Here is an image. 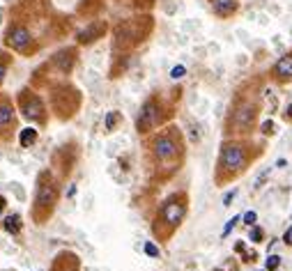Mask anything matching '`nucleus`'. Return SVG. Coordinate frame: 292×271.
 Listing matches in <instances>:
<instances>
[{"mask_svg": "<svg viewBox=\"0 0 292 271\" xmlns=\"http://www.w3.org/2000/svg\"><path fill=\"white\" fill-rule=\"evenodd\" d=\"M212 7L219 16H230L237 9V0H212Z\"/></svg>", "mask_w": 292, "mask_h": 271, "instance_id": "obj_10", "label": "nucleus"}, {"mask_svg": "<svg viewBox=\"0 0 292 271\" xmlns=\"http://www.w3.org/2000/svg\"><path fill=\"white\" fill-rule=\"evenodd\" d=\"M145 253L150 255V258H159V248H157L152 241H147V244H145Z\"/></svg>", "mask_w": 292, "mask_h": 271, "instance_id": "obj_16", "label": "nucleus"}, {"mask_svg": "<svg viewBox=\"0 0 292 271\" xmlns=\"http://www.w3.org/2000/svg\"><path fill=\"white\" fill-rule=\"evenodd\" d=\"M253 145L246 143H223L221 145V154H219V172L216 179H233L237 177L239 172H244L249 168L253 159V152L249 150Z\"/></svg>", "mask_w": 292, "mask_h": 271, "instance_id": "obj_1", "label": "nucleus"}, {"mask_svg": "<svg viewBox=\"0 0 292 271\" xmlns=\"http://www.w3.org/2000/svg\"><path fill=\"white\" fill-rule=\"evenodd\" d=\"M235 193H237V191H230V193H226V198H223V205H230V200L235 198Z\"/></svg>", "mask_w": 292, "mask_h": 271, "instance_id": "obj_20", "label": "nucleus"}, {"mask_svg": "<svg viewBox=\"0 0 292 271\" xmlns=\"http://www.w3.org/2000/svg\"><path fill=\"white\" fill-rule=\"evenodd\" d=\"M274 78H279V80L292 78V53L283 55V58L276 62V67H274Z\"/></svg>", "mask_w": 292, "mask_h": 271, "instance_id": "obj_8", "label": "nucleus"}, {"mask_svg": "<svg viewBox=\"0 0 292 271\" xmlns=\"http://www.w3.org/2000/svg\"><path fill=\"white\" fill-rule=\"evenodd\" d=\"M283 241H286L288 246H292V225L288 228V232H286V234H283Z\"/></svg>", "mask_w": 292, "mask_h": 271, "instance_id": "obj_19", "label": "nucleus"}, {"mask_svg": "<svg viewBox=\"0 0 292 271\" xmlns=\"http://www.w3.org/2000/svg\"><path fill=\"white\" fill-rule=\"evenodd\" d=\"M152 152H154V156H157V161H161V163H166V161L175 159V156L179 154L177 136H175L173 131H166V133H161V136H157Z\"/></svg>", "mask_w": 292, "mask_h": 271, "instance_id": "obj_4", "label": "nucleus"}, {"mask_svg": "<svg viewBox=\"0 0 292 271\" xmlns=\"http://www.w3.org/2000/svg\"><path fill=\"white\" fill-rule=\"evenodd\" d=\"M279 265H281V258H279V255H269V258H267V271L279 269Z\"/></svg>", "mask_w": 292, "mask_h": 271, "instance_id": "obj_14", "label": "nucleus"}, {"mask_svg": "<svg viewBox=\"0 0 292 271\" xmlns=\"http://www.w3.org/2000/svg\"><path fill=\"white\" fill-rule=\"evenodd\" d=\"M21 104H23V115L28 119H44V106H42V101L35 94H30V99H28V94H23Z\"/></svg>", "mask_w": 292, "mask_h": 271, "instance_id": "obj_7", "label": "nucleus"}, {"mask_svg": "<svg viewBox=\"0 0 292 271\" xmlns=\"http://www.w3.org/2000/svg\"><path fill=\"white\" fill-rule=\"evenodd\" d=\"M2 76H5V65H0V80H2Z\"/></svg>", "mask_w": 292, "mask_h": 271, "instance_id": "obj_22", "label": "nucleus"}, {"mask_svg": "<svg viewBox=\"0 0 292 271\" xmlns=\"http://www.w3.org/2000/svg\"><path fill=\"white\" fill-rule=\"evenodd\" d=\"M184 74H186V69H184L182 65H177V67H173V72H170V76H173V78H182Z\"/></svg>", "mask_w": 292, "mask_h": 271, "instance_id": "obj_18", "label": "nucleus"}, {"mask_svg": "<svg viewBox=\"0 0 292 271\" xmlns=\"http://www.w3.org/2000/svg\"><path fill=\"white\" fill-rule=\"evenodd\" d=\"M255 221H258V214L255 212H246L244 214V223L246 225H255Z\"/></svg>", "mask_w": 292, "mask_h": 271, "instance_id": "obj_17", "label": "nucleus"}, {"mask_svg": "<svg viewBox=\"0 0 292 271\" xmlns=\"http://www.w3.org/2000/svg\"><path fill=\"white\" fill-rule=\"evenodd\" d=\"M55 198H58L55 184L51 182V177H48V182H46V175H44L40 186H37V198H35V214L40 218V223H42V209H44V216H48V214L53 212Z\"/></svg>", "mask_w": 292, "mask_h": 271, "instance_id": "obj_3", "label": "nucleus"}, {"mask_svg": "<svg viewBox=\"0 0 292 271\" xmlns=\"http://www.w3.org/2000/svg\"><path fill=\"white\" fill-rule=\"evenodd\" d=\"M14 124V108L9 104H0V129Z\"/></svg>", "mask_w": 292, "mask_h": 271, "instance_id": "obj_11", "label": "nucleus"}, {"mask_svg": "<svg viewBox=\"0 0 292 271\" xmlns=\"http://www.w3.org/2000/svg\"><path fill=\"white\" fill-rule=\"evenodd\" d=\"M7 41H9L14 48H23L28 41H30V33H28L26 28H14V30H9Z\"/></svg>", "mask_w": 292, "mask_h": 271, "instance_id": "obj_9", "label": "nucleus"}, {"mask_svg": "<svg viewBox=\"0 0 292 271\" xmlns=\"http://www.w3.org/2000/svg\"><path fill=\"white\" fill-rule=\"evenodd\" d=\"M113 122H115V113H111V115H108V117H106V124H108V129L113 126Z\"/></svg>", "mask_w": 292, "mask_h": 271, "instance_id": "obj_21", "label": "nucleus"}, {"mask_svg": "<svg viewBox=\"0 0 292 271\" xmlns=\"http://www.w3.org/2000/svg\"><path fill=\"white\" fill-rule=\"evenodd\" d=\"M255 119V106L253 104H242L237 111L233 113V126H237V131H249Z\"/></svg>", "mask_w": 292, "mask_h": 271, "instance_id": "obj_5", "label": "nucleus"}, {"mask_svg": "<svg viewBox=\"0 0 292 271\" xmlns=\"http://www.w3.org/2000/svg\"><path fill=\"white\" fill-rule=\"evenodd\" d=\"M184 214H186V198L182 195V193L170 195V198L161 205L159 216H157V223H154V232L159 230L161 225H166V237H170V232L182 223Z\"/></svg>", "mask_w": 292, "mask_h": 271, "instance_id": "obj_2", "label": "nucleus"}, {"mask_svg": "<svg viewBox=\"0 0 292 271\" xmlns=\"http://www.w3.org/2000/svg\"><path fill=\"white\" fill-rule=\"evenodd\" d=\"M35 140H37V131H35V129H23V133H21V145L30 147Z\"/></svg>", "mask_w": 292, "mask_h": 271, "instance_id": "obj_12", "label": "nucleus"}, {"mask_svg": "<svg viewBox=\"0 0 292 271\" xmlns=\"http://www.w3.org/2000/svg\"><path fill=\"white\" fill-rule=\"evenodd\" d=\"M262 239H265V230H262V228H253L251 230V241L253 244H260Z\"/></svg>", "mask_w": 292, "mask_h": 271, "instance_id": "obj_13", "label": "nucleus"}, {"mask_svg": "<svg viewBox=\"0 0 292 271\" xmlns=\"http://www.w3.org/2000/svg\"><path fill=\"white\" fill-rule=\"evenodd\" d=\"M157 122H159V108H157V101H147L145 106H143V111H140L138 131H147V129H152Z\"/></svg>", "mask_w": 292, "mask_h": 271, "instance_id": "obj_6", "label": "nucleus"}, {"mask_svg": "<svg viewBox=\"0 0 292 271\" xmlns=\"http://www.w3.org/2000/svg\"><path fill=\"white\" fill-rule=\"evenodd\" d=\"M237 221H242V216H233L230 221H228V225L223 228V237H228V234H230V230H233L235 225H237Z\"/></svg>", "mask_w": 292, "mask_h": 271, "instance_id": "obj_15", "label": "nucleus"}, {"mask_svg": "<svg viewBox=\"0 0 292 271\" xmlns=\"http://www.w3.org/2000/svg\"><path fill=\"white\" fill-rule=\"evenodd\" d=\"M2 207H5V198L0 195V212H2Z\"/></svg>", "mask_w": 292, "mask_h": 271, "instance_id": "obj_23", "label": "nucleus"}]
</instances>
